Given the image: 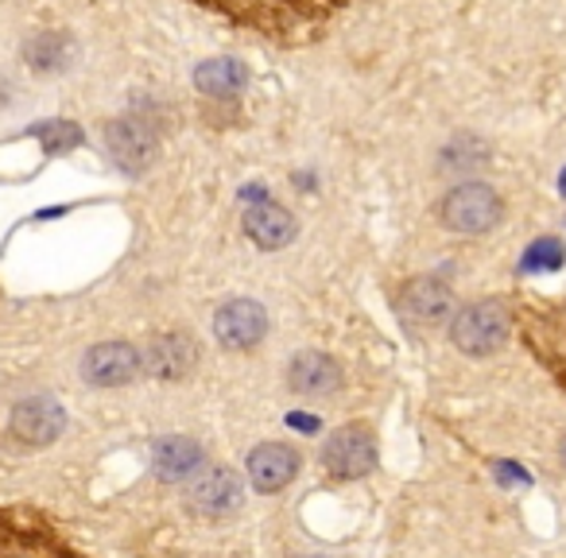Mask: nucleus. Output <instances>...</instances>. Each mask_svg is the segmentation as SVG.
<instances>
[{"label":"nucleus","instance_id":"b1692460","mask_svg":"<svg viewBox=\"0 0 566 558\" xmlns=\"http://www.w3.org/2000/svg\"><path fill=\"white\" fill-rule=\"evenodd\" d=\"M307 558H323V555H307Z\"/></svg>","mask_w":566,"mask_h":558},{"label":"nucleus","instance_id":"f3484780","mask_svg":"<svg viewBox=\"0 0 566 558\" xmlns=\"http://www.w3.org/2000/svg\"><path fill=\"white\" fill-rule=\"evenodd\" d=\"M195 86L206 97H237L249 86V71L237 59H206L195 71Z\"/></svg>","mask_w":566,"mask_h":558},{"label":"nucleus","instance_id":"dca6fc26","mask_svg":"<svg viewBox=\"0 0 566 558\" xmlns=\"http://www.w3.org/2000/svg\"><path fill=\"white\" fill-rule=\"evenodd\" d=\"M287 385L300 396H331L342 385V369L334 357L307 349V354H295L292 369H287Z\"/></svg>","mask_w":566,"mask_h":558},{"label":"nucleus","instance_id":"20e7f679","mask_svg":"<svg viewBox=\"0 0 566 558\" xmlns=\"http://www.w3.org/2000/svg\"><path fill=\"white\" fill-rule=\"evenodd\" d=\"M442 213V225L454 229V233H465V236H478V233H489V229L501 221L504 213V202L489 182H458L439 206Z\"/></svg>","mask_w":566,"mask_h":558},{"label":"nucleus","instance_id":"a211bd4d","mask_svg":"<svg viewBox=\"0 0 566 558\" xmlns=\"http://www.w3.org/2000/svg\"><path fill=\"white\" fill-rule=\"evenodd\" d=\"M24 59L32 63V71H40V74L66 71V66L74 63V40L66 32H40L28 40Z\"/></svg>","mask_w":566,"mask_h":558},{"label":"nucleus","instance_id":"f03ea898","mask_svg":"<svg viewBox=\"0 0 566 558\" xmlns=\"http://www.w3.org/2000/svg\"><path fill=\"white\" fill-rule=\"evenodd\" d=\"M0 558H82L40 512L0 508Z\"/></svg>","mask_w":566,"mask_h":558},{"label":"nucleus","instance_id":"0eeeda50","mask_svg":"<svg viewBox=\"0 0 566 558\" xmlns=\"http://www.w3.org/2000/svg\"><path fill=\"white\" fill-rule=\"evenodd\" d=\"M268 334V315L256 299H229L213 315V338L226 349H256Z\"/></svg>","mask_w":566,"mask_h":558},{"label":"nucleus","instance_id":"9d476101","mask_svg":"<svg viewBox=\"0 0 566 558\" xmlns=\"http://www.w3.org/2000/svg\"><path fill=\"white\" fill-rule=\"evenodd\" d=\"M244 470H249V481L256 493H280L300 473V454L287 442H264V446H256L249 454Z\"/></svg>","mask_w":566,"mask_h":558},{"label":"nucleus","instance_id":"6ab92c4d","mask_svg":"<svg viewBox=\"0 0 566 558\" xmlns=\"http://www.w3.org/2000/svg\"><path fill=\"white\" fill-rule=\"evenodd\" d=\"M489 164V144L481 136H454V140L442 148L439 167L450 175H465V171H478V167Z\"/></svg>","mask_w":566,"mask_h":558},{"label":"nucleus","instance_id":"39448f33","mask_svg":"<svg viewBox=\"0 0 566 558\" xmlns=\"http://www.w3.org/2000/svg\"><path fill=\"white\" fill-rule=\"evenodd\" d=\"M323 465L331 477L338 481H357L365 473H373L377 465V442L365 427H342L326 439L323 446Z\"/></svg>","mask_w":566,"mask_h":558},{"label":"nucleus","instance_id":"ddd939ff","mask_svg":"<svg viewBox=\"0 0 566 558\" xmlns=\"http://www.w3.org/2000/svg\"><path fill=\"white\" fill-rule=\"evenodd\" d=\"M151 470L159 481L175 485V481H187L202 470V446H198L190 434H164V439L151 446Z\"/></svg>","mask_w":566,"mask_h":558},{"label":"nucleus","instance_id":"7ed1b4c3","mask_svg":"<svg viewBox=\"0 0 566 558\" xmlns=\"http://www.w3.org/2000/svg\"><path fill=\"white\" fill-rule=\"evenodd\" d=\"M509 310L501 303L485 299V303H470L454 315L450 323V341L454 349H462L465 357H493L496 349H504L509 341Z\"/></svg>","mask_w":566,"mask_h":558},{"label":"nucleus","instance_id":"5701e85b","mask_svg":"<svg viewBox=\"0 0 566 558\" xmlns=\"http://www.w3.org/2000/svg\"><path fill=\"white\" fill-rule=\"evenodd\" d=\"M563 194H566V175H563Z\"/></svg>","mask_w":566,"mask_h":558},{"label":"nucleus","instance_id":"1a4fd4ad","mask_svg":"<svg viewBox=\"0 0 566 558\" xmlns=\"http://www.w3.org/2000/svg\"><path fill=\"white\" fill-rule=\"evenodd\" d=\"M63 427H66V411L51 396H32V400H20L12 408V434L24 446H51L63 434Z\"/></svg>","mask_w":566,"mask_h":558},{"label":"nucleus","instance_id":"4be33fe9","mask_svg":"<svg viewBox=\"0 0 566 558\" xmlns=\"http://www.w3.org/2000/svg\"><path fill=\"white\" fill-rule=\"evenodd\" d=\"M558 457H563V465H566V434H563V442H558Z\"/></svg>","mask_w":566,"mask_h":558},{"label":"nucleus","instance_id":"6e6552de","mask_svg":"<svg viewBox=\"0 0 566 558\" xmlns=\"http://www.w3.org/2000/svg\"><path fill=\"white\" fill-rule=\"evenodd\" d=\"M144 369V357L128 341H102L82 357V377L97 388H120L133 385Z\"/></svg>","mask_w":566,"mask_h":558},{"label":"nucleus","instance_id":"f8f14e48","mask_svg":"<svg viewBox=\"0 0 566 558\" xmlns=\"http://www.w3.org/2000/svg\"><path fill=\"white\" fill-rule=\"evenodd\" d=\"M400 310L416 323H442V318L454 310V292L450 284L434 280V275H416L400 287Z\"/></svg>","mask_w":566,"mask_h":558},{"label":"nucleus","instance_id":"9b49d317","mask_svg":"<svg viewBox=\"0 0 566 558\" xmlns=\"http://www.w3.org/2000/svg\"><path fill=\"white\" fill-rule=\"evenodd\" d=\"M105 148L125 171H144L151 164V156H156V136H151V128L144 120L125 117L105 125Z\"/></svg>","mask_w":566,"mask_h":558},{"label":"nucleus","instance_id":"f257e3e1","mask_svg":"<svg viewBox=\"0 0 566 558\" xmlns=\"http://www.w3.org/2000/svg\"><path fill=\"white\" fill-rule=\"evenodd\" d=\"M206 12L275 43H307L346 9L349 0H195Z\"/></svg>","mask_w":566,"mask_h":558},{"label":"nucleus","instance_id":"4468645a","mask_svg":"<svg viewBox=\"0 0 566 558\" xmlns=\"http://www.w3.org/2000/svg\"><path fill=\"white\" fill-rule=\"evenodd\" d=\"M244 236H249L256 249L264 252H275L283 249V244H292L295 236V218L287 210H283L280 202H256L244 210Z\"/></svg>","mask_w":566,"mask_h":558},{"label":"nucleus","instance_id":"412c9836","mask_svg":"<svg viewBox=\"0 0 566 558\" xmlns=\"http://www.w3.org/2000/svg\"><path fill=\"white\" fill-rule=\"evenodd\" d=\"M524 267L527 272H555V267H563V244H558L555 236L535 241L524 256Z\"/></svg>","mask_w":566,"mask_h":558},{"label":"nucleus","instance_id":"423d86ee","mask_svg":"<svg viewBox=\"0 0 566 558\" xmlns=\"http://www.w3.org/2000/svg\"><path fill=\"white\" fill-rule=\"evenodd\" d=\"M244 501V485L241 477H237L233 470H226V465H210V470H198L195 481H190L187 488V504L198 512V516H229V512H237Z\"/></svg>","mask_w":566,"mask_h":558},{"label":"nucleus","instance_id":"aec40b11","mask_svg":"<svg viewBox=\"0 0 566 558\" xmlns=\"http://www.w3.org/2000/svg\"><path fill=\"white\" fill-rule=\"evenodd\" d=\"M35 136H40V140H43V148H48V156H55V151L74 148V144H82V133L71 125V120H48V125L35 128Z\"/></svg>","mask_w":566,"mask_h":558},{"label":"nucleus","instance_id":"2eb2a0df","mask_svg":"<svg viewBox=\"0 0 566 558\" xmlns=\"http://www.w3.org/2000/svg\"><path fill=\"white\" fill-rule=\"evenodd\" d=\"M144 365H148L159 380H182L187 372H195V365H198V341L179 330L159 334V338L148 346Z\"/></svg>","mask_w":566,"mask_h":558}]
</instances>
